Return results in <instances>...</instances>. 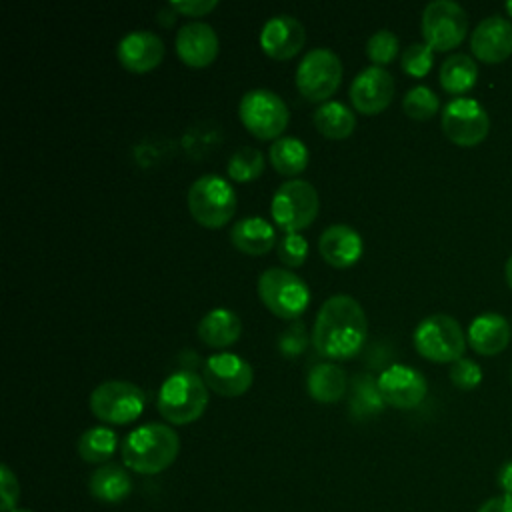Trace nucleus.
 Here are the masks:
<instances>
[{
	"label": "nucleus",
	"instance_id": "nucleus-1",
	"mask_svg": "<svg viewBox=\"0 0 512 512\" xmlns=\"http://www.w3.org/2000/svg\"><path fill=\"white\" fill-rule=\"evenodd\" d=\"M366 312L350 294H334L320 306L314 326V348L332 360H344L360 352L366 342Z\"/></svg>",
	"mask_w": 512,
	"mask_h": 512
},
{
	"label": "nucleus",
	"instance_id": "nucleus-2",
	"mask_svg": "<svg viewBox=\"0 0 512 512\" xmlns=\"http://www.w3.org/2000/svg\"><path fill=\"white\" fill-rule=\"evenodd\" d=\"M122 462L136 474L164 472L180 452V438L168 424L148 422L126 434L120 446Z\"/></svg>",
	"mask_w": 512,
	"mask_h": 512
},
{
	"label": "nucleus",
	"instance_id": "nucleus-3",
	"mask_svg": "<svg viewBox=\"0 0 512 512\" xmlns=\"http://www.w3.org/2000/svg\"><path fill=\"white\" fill-rule=\"evenodd\" d=\"M208 404V386L192 370L172 372L158 390V412L170 424L182 426L198 420Z\"/></svg>",
	"mask_w": 512,
	"mask_h": 512
},
{
	"label": "nucleus",
	"instance_id": "nucleus-4",
	"mask_svg": "<svg viewBox=\"0 0 512 512\" xmlns=\"http://www.w3.org/2000/svg\"><path fill=\"white\" fill-rule=\"evenodd\" d=\"M236 192L220 174H202L188 188V210L206 228H220L236 212Z\"/></svg>",
	"mask_w": 512,
	"mask_h": 512
},
{
	"label": "nucleus",
	"instance_id": "nucleus-5",
	"mask_svg": "<svg viewBox=\"0 0 512 512\" xmlns=\"http://www.w3.org/2000/svg\"><path fill=\"white\" fill-rule=\"evenodd\" d=\"M258 294L264 306L284 320L298 318L310 302L308 284L288 268L276 266L258 276Z\"/></svg>",
	"mask_w": 512,
	"mask_h": 512
},
{
	"label": "nucleus",
	"instance_id": "nucleus-6",
	"mask_svg": "<svg viewBox=\"0 0 512 512\" xmlns=\"http://www.w3.org/2000/svg\"><path fill=\"white\" fill-rule=\"evenodd\" d=\"M320 198L316 188L302 178H292L282 182L270 202V212L274 224H278L284 234L298 232L314 222L318 216Z\"/></svg>",
	"mask_w": 512,
	"mask_h": 512
},
{
	"label": "nucleus",
	"instance_id": "nucleus-7",
	"mask_svg": "<svg viewBox=\"0 0 512 512\" xmlns=\"http://www.w3.org/2000/svg\"><path fill=\"white\" fill-rule=\"evenodd\" d=\"M416 350L432 362H456L466 350V336L448 314H430L414 328Z\"/></svg>",
	"mask_w": 512,
	"mask_h": 512
},
{
	"label": "nucleus",
	"instance_id": "nucleus-8",
	"mask_svg": "<svg viewBox=\"0 0 512 512\" xmlns=\"http://www.w3.org/2000/svg\"><path fill=\"white\" fill-rule=\"evenodd\" d=\"M144 406V392L128 380H106L90 392V410L106 424L134 422Z\"/></svg>",
	"mask_w": 512,
	"mask_h": 512
},
{
	"label": "nucleus",
	"instance_id": "nucleus-9",
	"mask_svg": "<svg viewBox=\"0 0 512 512\" xmlns=\"http://www.w3.org/2000/svg\"><path fill=\"white\" fill-rule=\"evenodd\" d=\"M238 116L248 132L258 138H280L290 120L286 102L268 88H252L244 92L238 104Z\"/></svg>",
	"mask_w": 512,
	"mask_h": 512
},
{
	"label": "nucleus",
	"instance_id": "nucleus-10",
	"mask_svg": "<svg viewBox=\"0 0 512 512\" xmlns=\"http://www.w3.org/2000/svg\"><path fill=\"white\" fill-rule=\"evenodd\" d=\"M342 72V60L334 50L312 48L298 62L296 86L304 98L320 102L336 92Z\"/></svg>",
	"mask_w": 512,
	"mask_h": 512
},
{
	"label": "nucleus",
	"instance_id": "nucleus-11",
	"mask_svg": "<svg viewBox=\"0 0 512 512\" xmlns=\"http://www.w3.org/2000/svg\"><path fill=\"white\" fill-rule=\"evenodd\" d=\"M422 36L432 50L456 48L468 32V16L458 2L432 0L422 10Z\"/></svg>",
	"mask_w": 512,
	"mask_h": 512
},
{
	"label": "nucleus",
	"instance_id": "nucleus-12",
	"mask_svg": "<svg viewBox=\"0 0 512 512\" xmlns=\"http://www.w3.org/2000/svg\"><path fill=\"white\" fill-rule=\"evenodd\" d=\"M442 130L450 142L470 148L488 136L490 118L480 102L454 98L442 110Z\"/></svg>",
	"mask_w": 512,
	"mask_h": 512
},
{
	"label": "nucleus",
	"instance_id": "nucleus-13",
	"mask_svg": "<svg viewBox=\"0 0 512 512\" xmlns=\"http://www.w3.org/2000/svg\"><path fill=\"white\" fill-rule=\"evenodd\" d=\"M202 378L210 390L220 396H240L254 380L252 366L234 352H218L204 360Z\"/></svg>",
	"mask_w": 512,
	"mask_h": 512
},
{
	"label": "nucleus",
	"instance_id": "nucleus-14",
	"mask_svg": "<svg viewBox=\"0 0 512 512\" xmlns=\"http://www.w3.org/2000/svg\"><path fill=\"white\" fill-rule=\"evenodd\" d=\"M376 384L386 404L404 410L418 406L428 392L424 374L406 364H392L384 368Z\"/></svg>",
	"mask_w": 512,
	"mask_h": 512
},
{
	"label": "nucleus",
	"instance_id": "nucleus-15",
	"mask_svg": "<svg viewBox=\"0 0 512 512\" xmlns=\"http://www.w3.org/2000/svg\"><path fill=\"white\" fill-rule=\"evenodd\" d=\"M352 106L362 114H378L394 96V78L384 66H366L350 82Z\"/></svg>",
	"mask_w": 512,
	"mask_h": 512
},
{
	"label": "nucleus",
	"instance_id": "nucleus-16",
	"mask_svg": "<svg viewBox=\"0 0 512 512\" xmlns=\"http://www.w3.org/2000/svg\"><path fill=\"white\" fill-rule=\"evenodd\" d=\"M306 42L304 24L290 14L268 18L260 30V46L274 60H286L300 52Z\"/></svg>",
	"mask_w": 512,
	"mask_h": 512
},
{
	"label": "nucleus",
	"instance_id": "nucleus-17",
	"mask_svg": "<svg viewBox=\"0 0 512 512\" xmlns=\"http://www.w3.org/2000/svg\"><path fill=\"white\" fill-rule=\"evenodd\" d=\"M472 54L488 64H498L512 54V22L504 16H488L478 22L470 38Z\"/></svg>",
	"mask_w": 512,
	"mask_h": 512
},
{
	"label": "nucleus",
	"instance_id": "nucleus-18",
	"mask_svg": "<svg viewBox=\"0 0 512 512\" xmlns=\"http://www.w3.org/2000/svg\"><path fill=\"white\" fill-rule=\"evenodd\" d=\"M174 46L184 64L202 68L208 66L218 54V34L208 22L192 20L178 28Z\"/></svg>",
	"mask_w": 512,
	"mask_h": 512
},
{
	"label": "nucleus",
	"instance_id": "nucleus-19",
	"mask_svg": "<svg viewBox=\"0 0 512 512\" xmlns=\"http://www.w3.org/2000/svg\"><path fill=\"white\" fill-rule=\"evenodd\" d=\"M118 60L132 72H148L164 58V42L152 30H132L116 46Z\"/></svg>",
	"mask_w": 512,
	"mask_h": 512
},
{
	"label": "nucleus",
	"instance_id": "nucleus-20",
	"mask_svg": "<svg viewBox=\"0 0 512 512\" xmlns=\"http://www.w3.org/2000/svg\"><path fill=\"white\" fill-rule=\"evenodd\" d=\"M318 250L328 264L336 268H346L360 258L362 238L348 224H330L322 230L318 238Z\"/></svg>",
	"mask_w": 512,
	"mask_h": 512
},
{
	"label": "nucleus",
	"instance_id": "nucleus-21",
	"mask_svg": "<svg viewBox=\"0 0 512 512\" xmlns=\"http://www.w3.org/2000/svg\"><path fill=\"white\" fill-rule=\"evenodd\" d=\"M466 336L474 352L482 356H496L508 346L512 330L504 316L496 312H484L472 320Z\"/></svg>",
	"mask_w": 512,
	"mask_h": 512
},
{
	"label": "nucleus",
	"instance_id": "nucleus-22",
	"mask_svg": "<svg viewBox=\"0 0 512 512\" xmlns=\"http://www.w3.org/2000/svg\"><path fill=\"white\" fill-rule=\"evenodd\" d=\"M88 492L104 504H120L132 492V478L120 464H102L88 478Z\"/></svg>",
	"mask_w": 512,
	"mask_h": 512
},
{
	"label": "nucleus",
	"instance_id": "nucleus-23",
	"mask_svg": "<svg viewBox=\"0 0 512 512\" xmlns=\"http://www.w3.org/2000/svg\"><path fill=\"white\" fill-rule=\"evenodd\" d=\"M230 240L240 252L258 256L276 244V230L262 216H244L232 226Z\"/></svg>",
	"mask_w": 512,
	"mask_h": 512
},
{
	"label": "nucleus",
	"instance_id": "nucleus-24",
	"mask_svg": "<svg viewBox=\"0 0 512 512\" xmlns=\"http://www.w3.org/2000/svg\"><path fill=\"white\" fill-rule=\"evenodd\" d=\"M240 332H242V320L230 308H212L198 322L200 340L214 348H222L236 342Z\"/></svg>",
	"mask_w": 512,
	"mask_h": 512
},
{
	"label": "nucleus",
	"instance_id": "nucleus-25",
	"mask_svg": "<svg viewBox=\"0 0 512 512\" xmlns=\"http://www.w3.org/2000/svg\"><path fill=\"white\" fill-rule=\"evenodd\" d=\"M306 388L316 402L332 404L346 390V372L332 362L314 364L306 376Z\"/></svg>",
	"mask_w": 512,
	"mask_h": 512
},
{
	"label": "nucleus",
	"instance_id": "nucleus-26",
	"mask_svg": "<svg viewBox=\"0 0 512 512\" xmlns=\"http://www.w3.org/2000/svg\"><path fill=\"white\" fill-rule=\"evenodd\" d=\"M314 124L318 132L328 138H344L352 134L356 126V116L348 104L340 100H326L314 110Z\"/></svg>",
	"mask_w": 512,
	"mask_h": 512
},
{
	"label": "nucleus",
	"instance_id": "nucleus-27",
	"mask_svg": "<svg viewBox=\"0 0 512 512\" xmlns=\"http://www.w3.org/2000/svg\"><path fill=\"white\" fill-rule=\"evenodd\" d=\"M478 78V66L468 54H450L440 66V84L450 94L468 92Z\"/></svg>",
	"mask_w": 512,
	"mask_h": 512
},
{
	"label": "nucleus",
	"instance_id": "nucleus-28",
	"mask_svg": "<svg viewBox=\"0 0 512 512\" xmlns=\"http://www.w3.org/2000/svg\"><path fill=\"white\" fill-rule=\"evenodd\" d=\"M272 166L286 176H294L308 166V148L296 136H280L270 144L268 150Z\"/></svg>",
	"mask_w": 512,
	"mask_h": 512
},
{
	"label": "nucleus",
	"instance_id": "nucleus-29",
	"mask_svg": "<svg viewBox=\"0 0 512 512\" xmlns=\"http://www.w3.org/2000/svg\"><path fill=\"white\" fill-rule=\"evenodd\" d=\"M118 446V436L108 426H92L78 438V456L88 464H106Z\"/></svg>",
	"mask_w": 512,
	"mask_h": 512
},
{
	"label": "nucleus",
	"instance_id": "nucleus-30",
	"mask_svg": "<svg viewBox=\"0 0 512 512\" xmlns=\"http://www.w3.org/2000/svg\"><path fill=\"white\" fill-rule=\"evenodd\" d=\"M264 156L254 146H240L232 152L226 164V174L236 182H248L262 174Z\"/></svg>",
	"mask_w": 512,
	"mask_h": 512
},
{
	"label": "nucleus",
	"instance_id": "nucleus-31",
	"mask_svg": "<svg viewBox=\"0 0 512 512\" xmlns=\"http://www.w3.org/2000/svg\"><path fill=\"white\" fill-rule=\"evenodd\" d=\"M402 108L414 120H428L438 112L440 100L432 88L424 84H416L404 94Z\"/></svg>",
	"mask_w": 512,
	"mask_h": 512
},
{
	"label": "nucleus",
	"instance_id": "nucleus-32",
	"mask_svg": "<svg viewBox=\"0 0 512 512\" xmlns=\"http://www.w3.org/2000/svg\"><path fill=\"white\" fill-rule=\"evenodd\" d=\"M398 46V36L388 28H380L366 40V54L374 66H384L396 58Z\"/></svg>",
	"mask_w": 512,
	"mask_h": 512
},
{
	"label": "nucleus",
	"instance_id": "nucleus-33",
	"mask_svg": "<svg viewBox=\"0 0 512 512\" xmlns=\"http://www.w3.org/2000/svg\"><path fill=\"white\" fill-rule=\"evenodd\" d=\"M432 62H434V50L426 42H414L406 46L400 54L402 70L416 78L426 76L432 68Z\"/></svg>",
	"mask_w": 512,
	"mask_h": 512
},
{
	"label": "nucleus",
	"instance_id": "nucleus-34",
	"mask_svg": "<svg viewBox=\"0 0 512 512\" xmlns=\"http://www.w3.org/2000/svg\"><path fill=\"white\" fill-rule=\"evenodd\" d=\"M276 250H278V258L286 266H300V264H304V260L308 256V242L298 232H286L278 240Z\"/></svg>",
	"mask_w": 512,
	"mask_h": 512
},
{
	"label": "nucleus",
	"instance_id": "nucleus-35",
	"mask_svg": "<svg viewBox=\"0 0 512 512\" xmlns=\"http://www.w3.org/2000/svg\"><path fill=\"white\" fill-rule=\"evenodd\" d=\"M450 382L460 390H472L482 382V370L480 366L470 358H460L450 368Z\"/></svg>",
	"mask_w": 512,
	"mask_h": 512
},
{
	"label": "nucleus",
	"instance_id": "nucleus-36",
	"mask_svg": "<svg viewBox=\"0 0 512 512\" xmlns=\"http://www.w3.org/2000/svg\"><path fill=\"white\" fill-rule=\"evenodd\" d=\"M20 484L8 464L0 466V512H12L18 508Z\"/></svg>",
	"mask_w": 512,
	"mask_h": 512
},
{
	"label": "nucleus",
	"instance_id": "nucleus-37",
	"mask_svg": "<svg viewBox=\"0 0 512 512\" xmlns=\"http://www.w3.org/2000/svg\"><path fill=\"white\" fill-rule=\"evenodd\" d=\"M308 342V334H306V326L302 322H292L278 338V348L282 352V356L294 358L298 356Z\"/></svg>",
	"mask_w": 512,
	"mask_h": 512
},
{
	"label": "nucleus",
	"instance_id": "nucleus-38",
	"mask_svg": "<svg viewBox=\"0 0 512 512\" xmlns=\"http://www.w3.org/2000/svg\"><path fill=\"white\" fill-rule=\"evenodd\" d=\"M384 404V398L378 390V384L372 382L370 386H358L356 390V396L352 400V410L358 414V416H364V414H372V412H378Z\"/></svg>",
	"mask_w": 512,
	"mask_h": 512
},
{
	"label": "nucleus",
	"instance_id": "nucleus-39",
	"mask_svg": "<svg viewBox=\"0 0 512 512\" xmlns=\"http://www.w3.org/2000/svg\"><path fill=\"white\" fill-rule=\"evenodd\" d=\"M170 6L184 16H204L218 6V0H172Z\"/></svg>",
	"mask_w": 512,
	"mask_h": 512
},
{
	"label": "nucleus",
	"instance_id": "nucleus-40",
	"mask_svg": "<svg viewBox=\"0 0 512 512\" xmlns=\"http://www.w3.org/2000/svg\"><path fill=\"white\" fill-rule=\"evenodd\" d=\"M478 512H512V496L508 494H498L482 502Z\"/></svg>",
	"mask_w": 512,
	"mask_h": 512
},
{
	"label": "nucleus",
	"instance_id": "nucleus-41",
	"mask_svg": "<svg viewBox=\"0 0 512 512\" xmlns=\"http://www.w3.org/2000/svg\"><path fill=\"white\" fill-rule=\"evenodd\" d=\"M496 482H498V488L502 490V494L512 496V460H508L500 466Z\"/></svg>",
	"mask_w": 512,
	"mask_h": 512
},
{
	"label": "nucleus",
	"instance_id": "nucleus-42",
	"mask_svg": "<svg viewBox=\"0 0 512 512\" xmlns=\"http://www.w3.org/2000/svg\"><path fill=\"white\" fill-rule=\"evenodd\" d=\"M504 274H506V282H508V286L512 288V256H508V260H506Z\"/></svg>",
	"mask_w": 512,
	"mask_h": 512
},
{
	"label": "nucleus",
	"instance_id": "nucleus-43",
	"mask_svg": "<svg viewBox=\"0 0 512 512\" xmlns=\"http://www.w3.org/2000/svg\"><path fill=\"white\" fill-rule=\"evenodd\" d=\"M506 10H508V14L512 16V0H510V2H506Z\"/></svg>",
	"mask_w": 512,
	"mask_h": 512
},
{
	"label": "nucleus",
	"instance_id": "nucleus-44",
	"mask_svg": "<svg viewBox=\"0 0 512 512\" xmlns=\"http://www.w3.org/2000/svg\"><path fill=\"white\" fill-rule=\"evenodd\" d=\"M12 512H32L30 508H16V510H12Z\"/></svg>",
	"mask_w": 512,
	"mask_h": 512
}]
</instances>
